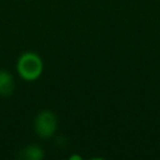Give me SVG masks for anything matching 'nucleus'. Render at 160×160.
I'll return each instance as SVG.
<instances>
[{
    "label": "nucleus",
    "mask_w": 160,
    "mask_h": 160,
    "mask_svg": "<svg viewBox=\"0 0 160 160\" xmlns=\"http://www.w3.org/2000/svg\"><path fill=\"white\" fill-rule=\"evenodd\" d=\"M15 81L12 75L6 70H0V96H8L14 91Z\"/></svg>",
    "instance_id": "3"
},
{
    "label": "nucleus",
    "mask_w": 160,
    "mask_h": 160,
    "mask_svg": "<svg viewBox=\"0 0 160 160\" xmlns=\"http://www.w3.org/2000/svg\"><path fill=\"white\" fill-rule=\"evenodd\" d=\"M20 156L26 160H40L44 158V152H42L41 148H39L36 145H29L22 150Z\"/></svg>",
    "instance_id": "4"
},
{
    "label": "nucleus",
    "mask_w": 160,
    "mask_h": 160,
    "mask_svg": "<svg viewBox=\"0 0 160 160\" xmlns=\"http://www.w3.org/2000/svg\"><path fill=\"white\" fill-rule=\"evenodd\" d=\"M35 131L40 138H50L54 135L56 126H58V119L55 114L50 110H42L40 111L35 118Z\"/></svg>",
    "instance_id": "2"
},
{
    "label": "nucleus",
    "mask_w": 160,
    "mask_h": 160,
    "mask_svg": "<svg viewBox=\"0 0 160 160\" xmlns=\"http://www.w3.org/2000/svg\"><path fill=\"white\" fill-rule=\"evenodd\" d=\"M42 60L41 58L31 51L24 52L20 55L16 62V70L19 75L26 81L36 80L42 72Z\"/></svg>",
    "instance_id": "1"
}]
</instances>
